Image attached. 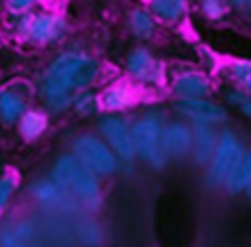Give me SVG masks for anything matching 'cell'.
I'll list each match as a JSON object with an SVG mask.
<instances>
[{
    "instance_id": "obj_4",
    "label": "cell",
    "mask_w": 251,
    "mask_h": 247,
    "mask_svg": "<svg viewBox=\"0 0 251 247\" xmlns=\"http://www.w3.org/2000/svg\"><path fill=\"white\" fill-rule=\"evenodd\" d=\"M73 155L86 165L90 171H94L96 174H112L118 169V159L116 153L112 151V147L94 137V135H80L73 141Z\"/></svg>"
},
{
    "instance_id": "obj_23",
    "label": "cell",
    "mask_w": 251,
    "mask_h": 247,
    "mask_svg": "<svg viewBox=\"0 0 251 247\" xmlns=\"http://www.w3.org/2000/svg\"><path fill=\"white\" fill-rule=\"evenodd\" d=\"M200 10L208 20H220L226 14V0H200Z\"/></svg>"
},
{
    "instance_id": "obj_3",
    "label": "cell",
    "mask_w": 251,
    "mask_h": 247,
    "mask_svg": "<svg viewBox=\"0 0 251 247\" xmlns=\"http://www.w3.org/2000/svg\"><path fill=\"white\" fill-rule=\"evenodd\" d=\"M131 137L135 155L151 163L153 167H163L167 161V151L163 147V120L155 114H145L131 125Z\"/></svg>"
},
{
    "instance_id": "obj_9",
    "label": "cell",
    "mask_w": 251,
    "mask_h": 247,
    "mask_svg": "<svg viewBox=\"0 0 251 247\" xmlns=\"http://www.w3.org/2000/svg\"><path fill=\"white\" fill-rule=\"evenodd\" d=\"M175 110L192 120V122H208V124H218L227 118L224 106L208 100V98H192V100H176Z\"/></svg>"
},
{
    "instance_id": "obj_2",
    "label": "cell",
    "mask_w": 251,
    "mask_h": 247,
    "mask_svg": "<svg viewBox=\"0 0 251 247\" xmlns=\"http://www.w3.org/2000/svg\"><path fill=\"white\" fill-rule=\"evenodd\" d=\"M53 178L65 188L71 190L82 204L94 208L100 200V182L94 171L82 165L75 155H63L53 167Z\"/></svg>"
},
{
    "instance_id": "obj_5",
    "label": "cell",
    "mask_w": 251,
    "mask_h": 247,
    "mask_svg": "<svg viewBox=\"0 0 251 247\" xmlns=\"http://www.w3.org/2000/svg\"><path fill=\"white\" fill-rule=\"evenodd\" d=\"M243 157V149L241 143L237 141V137L229 131L224 129L218 137V145L216 151L210 159V169H208V182L212 186H218L222 182H226V178L229 176V173L235 169V165L241 161Z\"/></svg>"
},
{
    "instance_id": "obj_14",
    "label": "cell",
    "mask_w": 251,
    "mask_h": 247,
    "mask_svg": "<svg viewBox=\"0 0 251 247\" xmlns=\"http://www.w3.org/2000/svg\"><path fill=\"white\" fill-rule=\"evenodd\" d=\"M0 247H39L37 229L33 222L24 220V222L6 225L0 233Z\"/></svg>"
},
{
    "instance_id": "obj_1",
    "label": "cell",
    "mask_w": 251,
    "mask_h": 247,
    "mask_svg": "<svg viewBox=\"0 0 251 247\" xmlns=\"http://www.w3.org/2000/svg\"><path fill=\"white\" fill-rule=\"evenodd\" d=\"M100 74L96 59L82 53H63L47 69L41 94L53 112H63L73 102V90L88 88Z\"/></svg>"
},
{
    "instance_id": "obj_17",
    "label": "cell",
    "mask_w": 251,
    "mask_h": 247,
    "mask_svg": "<svg viewBox=\"0 0 251 247\" xmlns=\"http://www.w3.org/2000/svg\"><path fill=\"white\" fill-rule=\"evenodd\" d=\"M133 90L127 86V84H114V86H108L102 96H100V104L104 110H110V112H118V110H124L127 108L131 102H133Z\"/></svg>"
},
{
    "instance_id": "obj_10",
    "label": "cell",
    "mask_w": 251,
    "mask_h": 247,
    "mask_svg": "<svg viewBox=\"0 0 251 247\" xmlns=\"http://www.w3.org/2000/svg\"><path fill=\"white\" fill-rule=\"evenodd\" d=\"M212 92V84L206 74L202 73H182L173 82V94L176 100H192V98H206Z\"/></svg>"
},
{
    "instance_id": "obj_20",
    "label": "cell",
    "mask_w": 251,
    "mask_h": 247,
    "mask_svg": "<svg viewBox=\"0 0 251 247\" xmlns=\"http://www.w3.org/2000/svg\"><path fill=\"white\" fill-rule=\"evenodd\" d=\"M47 127V118L39 110H25L20 118V133L25 139H37Z\"/></svg>"
},
{
    "instance_id": "obj_18",
    "label": "cell",
    "mask_w": 251,
    "mask_h": 247,
    "mask_svg": "<svg viewBox=\"0 0 251 247\" xmlns=\"http://www.w3.org/2000/svg\"><path fill=\"white\" fill-rule=\"evenodd\" d=\"M129 29L137 39H149L155 33V16L149 8H135L129 14Z\"/></svg>"
},
{
    "instance_id": "obj_13",
    "label": "cell",
    "mask_w": 251,
    "mask_h": 247,
    "mask_svg": "<svg viewBox=\"0 0 251 247\" xmlns=\"http://www.w3.org/2000/svg\"><path fill=\"white\" fill-rule=\"evenodd\" d=\"M33 198L45 208H73V200L69 192L55 178H41L31 186Z\"/></svg>"
},
{
    "instance_id": "obj_27",
    "label": "cell",
    "mask_w": 251,
    "mask_h": 247,
    "mask_svg": "<svg viewBox=\"0 0 251 247\" xmlns=\"http://www.w3.org/2000/svg\"><path fill=\"white\" fill-rule=\"evenodd\" d=\"M226 98H227V102H229V104H233V106H237V108H239V106L249 98V92H247V90L243 92V90L231 88V90H227V92H226Z\"/></svg>"
},
{
    "instance_id": "obj_11",
    "label": "cell",
    "mask_w": 251,
    "mask_h": 247,
    "mask_svg": "<svg viewBox=\"0 0 251 247\" xmlns=\"http://www.w3.org/2000/svg\"><path fill=\"white\" fill-rule=\"evenodd\" d=\"M218 145V135L208 122H192V157L198 165L210 163Z\"/></svg>"
},
{
    "instance_id": "obj_24",
    "label": "cell",
    "mask_w": 251,
    "mask_h": 247,
    "mask_svg": "<svg viewBox=\"0 0 251 247\" xmlns=\"http://www.w3.org/2000/svg\"><path fill=\"white\" fill-rule=\"evenodd\" d=\"M229 74H231V78H233L235 82L243 84V80L251 74V61H247V59L233 61V63L229 65Z\"/></svg>"
},
{
    "instance_id": "obj_25",
    "label": "cell",
    "mask_w": 251,
    "mask_h": 247,
    "mask_svg": "<svg viewBox=\"0 0 251 247\" xmlns=\"http://www.w3.org/2000/svg\"><path fill=\"white\" fill-rule=\"evenodd\" d=\"M14 188H16V182L12 176H0V208L8 204V200L14 194Z\"/></svg>"
},
{
    "instance_id": "obj_6",
    "label": "cell",
    "mask_w": 251,
    "mask_h": 247,
    "mask_svg": "<svg viewBox=\"0 0 251 247\" xmlns=\"http://www.w3.org/2000/svg\"><path fill=\"white\" fill-rule=\"evenodd\" d=\"M18 16H20L18 29L35 43H51V41H57L65 33V22L57 14L41 12V14L29 16L25 12Z\"/></svg>"
},
{
    "instance_id": "obj_28",
    "label": "cell",
    "mask_w": 251,
    "mask_h": 247,
    "mask_svg": "<svg viewBox=\"0 0 251 247\" xmlns=\"http://www.w3.org/2000/svg\"><path fill=\"white\" fill-rule=\"evenodd\" d=\"M239 110H241V114H243L245 118H251V94H249V98L239 106Z\"/></svg>"
},
{
    "instance_id": "obj_8",
    "label": "cell",
    "mask_w": 251,
    "mask_h": 247,
    "mask_svg": "<svg viewBox=\"0 0 251 247\" xmlns=\"http://www.w3.org/2000/svg\"><path fill=\"white\" fill-rule=\"evenodd\" d=\"M126 69L127 73L145 84H159L163 80V67L161 63L145 49V47H137L133 49L127 59H126Z\"/></svg>"
},
{
    "instance_id": "obj_16",
    "label": "cell",
    "mask_w": 251,
    "mask_h": 247,
    "mask_svg": "<svg viewBox=\"0 0 251 247\" xmlns=\"http://www.w3.org/2000/svg\"><path fill=\"white\" fill-rule=\"evenodd\" d=\"M186 8V0H149V12L163 24H176L178 20H182Z\"/></svg>"
},
{
    "instance_id": "obj_21",
    "label": "cell",
    "mask_w": 251,
    "mask_h": 247,
    "mask_svg": "<svg viewBox=\"0 0 251 247\" xmlns=\"http://www.w3.org/2000/svg\"><path fill=\"white\" fill-rule=\"evenodd\" d=\"M75 233L84 247H98L104 239L100 225L90 218H78L75 223Z\"/></svg>"
},
{
    "instance_id": "obj_7",
    "label": "cell",
    "mask_w": 251,
    "mask_h": 247,
    "mask_svg": "<svg viewBox=\"0 0 251 247\" xmlns=\"http://www.w3.org/2000/svg\"><path fill=\"white\" fill-rule=\"evenodd\" d=\"M100 131L106 139V143L112 147L116 157H120L126 163H131L135 157L133 137H131V125L120 118V116H106L100 122Z\"/></svg>"
},
{
    "instance_id": "obj_22",
    "label": "cell",
    "mask_w": 251,
    "mask_h": 247,
    "mask_svg": "<svg viewBox=\"0 0 251 247\" xmlns=\"http://www.w3.org/2000/svg\"><path fill=\"white\" fill-rule=\"evenodd\" d=\"M71 106L76 110V114H80V116H90V114L96 112V96H94L90 90H86V88L76 90V94H73Z\"/></svg>"
},
{
    "instance_id": "obj_29",
    "label": "cell",
    "mask_w": 251,
    "mask_h": 247,
    "mask_svg": "<svg viewBox=\"0 0 251 247\" xmlns=\"http://www.w3.org/2000/svg\"><path fill=\"white\" fill-rule=\"evenodd\" d=\"M241 86H243V88H245V90H247V92L251 94V74H249V76H247V78L243 80V84H241Z\"/></svg>"
},
{
    "instance_id": "obj_31",
    "label": "cell",
    "mask_w": 251,
    "mask_h": 247,
    "mask_svg": "<svg viewBox=\"0 0 251 247\" xmlns=\"http://www.w3.org/2000/svg\"><path fill=\"white\" fill-rule=\"evenodd\" d=\"M245 6H247V8H251V0H245Z\"/></svg>"
},
{
    "instance_id": "obj_26",
    "label": "cell",
    "mask_w": 251,
    "mask_h": 247,
    "mask_svg": "<svg viewBox=\"0 0 251 247\" xmlns=\"http://www.w3.org/2000/svg\"><path fill=\"white\" fill-rule=\"evenodd\" d=\"M33 2L35 0H6V6L14 14H25L33 6Z\"/></svg>"
},
{
    "instance_id": "obj_30",
    "label": "cell",
    "mask_w": 251,
    "mask_h": 247,
    "mask_svg": "<svg viewBox=\"0 0 251 247\" xmlns=\"http://www.w3.org/2000/svg\"><path fill=\"white\" fill-rule=\"evenodd\" d=\"M227 4H231V6H237V8H241V6H245V0H226Z\"/></svg>"
},
{
    "instance_id": "obj_15",
    "label": "cell",
    "mask_w": 251,
    "mask_h": 247,
    "mask_svg": "<svg viewBox=\"0 0 251 247\" xmlns=\"http://www.w3.org/2000/svg\"><path fill=\"white\" fill-rule=\"evenodd\" d=\"M25 112V98L16 88H4L0 92V120L4 124L18 122Z\"/></svg>"
},
{
    "instance_id": "obj_12",
    "label": "cell",
    "mask_w": 251,
    "mask_h": 247,
    "mask_svg": "<svg viewBox=\"0 0 251 247\" xmlns=\"http://www.w3.org/2000/svg\"><path fill=\"white\" fill-rule=\"evenodd\" d=\"M163 147L169 157H182L192 149V125L173 122L163 125Z\"/></svg>"
},
{
    "instance_id": "obj_19",
    "label": "cell",
    "mask_w": 251,
    "mask_h": 247,
    "mask_svg": "<svg viewBox=\"0 0 251 247\" xmlns=\"http://www.w3.org/2000/svg\"><path fill=\"white\" fill-rule=\"evenodd\" d=\"M224 184L229 192H239L251 184V151L241 157V161L235 165V169L229 173Z\"/></svg>"
}]
</instances>
